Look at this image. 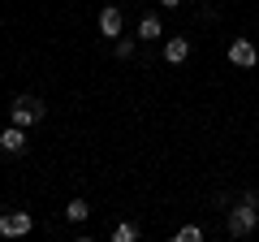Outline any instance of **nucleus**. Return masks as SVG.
<instances>
[{
	"label": "nucleus",
	"mask_w": 259,
	"mask_h": 242,
	"mask_svg": "<svg viewBox=\"0 0 259 242\" xmlns=\"http://www.w3.org/2000/svg\"><path fill=\"white\" fill-rule=\"evenodd\" d=\"M255 225H259V199H242V204H233L229 216H225L229 238H246V233H255Z\"/></svg>",
	"instance_id": "nucleus-1"
},
{
	"label": "nucleus",
	"mask_w": 259,
	"mask_h": 242,
	"mask_svg": "<svg viewBox=\"0 0 259 242\" xmlns=\"http://www.w3.org/2000/svg\"><path fill=\"white\" fill-rule=\"evenodd\" d=\"M44 100H39V95H18V100L9 104V121L13 126H22V130H30V126H39V121H44Z\"/></svg>",
	"instance_id": "nucleus-2"
},
{
	"label": "nucleus",
	"mask_w": 259,
	"mask_h": 242,
	"mask_svg": "<svg viewBox=\"0 0 259 242\" xmlns=\"http://www.w3.org/2000/svg\"><path fill=\"white\" fill-rule=\"evenodd\" d=\"M0 233L5 238H26V233H35V216L30 212H0Z\"/></svg>",
	"instance_id": "nucleus-3"
},
{
	"label": "nucleus",
	"mask_w": 259,
	"mask_h": 242,
	"mask_svg": "<svg viewBox=\"0 0 259 242\" xmlns=\"http://www.w3.org/2000/svg\"><path fill=\"white\" fill-rule=\"evenodd\" d=\"M229 61L238 69H255L259 65V48L250 44V39H229Z\"/></svg>",
	"instance_id": "nucleus-4"
},
{
	"label": "nucleus",
	"mask_w": 259,
	"mask_h": 242,
	"mask_svg": "<svg viewBox=\"0 0 259 242\" xmlns=\"http://www.w3.org/2000/svg\"><path fill=\"white\" fill-rule=\"evenodd\" d=\"M95 26H100V35H104V39H121V30H125V18H121L117 5H104L100 18H95Z\"/></svg>",
	"instance_id": "nucleus-5"
},
{
	"label": "nucleus",
	"mask_w": 259,
	"mask_h": 242,
	"mask_svg": "<svg viewBox=\"0 0 259 242\" xmlns=\"http://www.w3.org/2000/svg\"><path fill=\"white\" fill-rule=\"evenodd\" d=\"M0 151H5V156H22V151H26V130L9 121V126L0 130Z\"/></svg>",
	"instance_id": "nucleus-6"
},
{
	"label": "nucleus",
	"mask_w": 259,
	"mask_h": 242,
	"mask_svg": "<svg viewBox=\"0 0 259 242\" xmlns=\"http://www.w3.org/2000/svg\"><path fill=\"white\" fill-rule=\"evenodd\" d=\"M190 56V39H164V61L168 65H182Z\"/></svg>",
	"instance_id": "nucleus-7"
},
{
	"label": "nucleus",
	"mask_w": 259,
	"mask_h": 242,
	"mask_svg": "<svg viewBox=\"0 0 259 242\" xmlns=\"http://www.w3.org/2000/svg\"><path fill=\"white\" fill-rule=\"evenodd\" d=\"M160 35H164V22L156 13H143L139 18V39H160Z\"/></svg>",
	"instance_id": "nucleus-8"
},
{
	"label": "nucleus",
	"mask_w": 259,
	"mask_h": 242,
	"mask_svg": "<svg viewBox=\"0 0 259 242\" xmlns=\"http://www.w3.org/2000/svg\"><path fill=\"white\" fill-rule=\"evenodd\" d=\"M87 216H91V208H87V199H69V204H65V221H74V225H82Z\"/></svg>",
	"instance_id": "nucleus-9"
},
{
	"label": "nucleus",
	"mask_w": 259,
	"mask_h": 242,
	"mask_svg": "<svg viewBox=\"0 0 259 242\" xmlns=\"http://www.w3.org/2000/svg\"><path fill=\"white\" fill-rule=\"evenodd\" d=\"M112 242H139V225H130V221L112 225Z\"/></svg>",
	"instance_id": "nucleus-10"
},
{
	"label": "nucleus",
	"mask_w": 259,
	"mask_h": 242,
	"mask_svg": "<svg viewBox=\"0 0 259 242\" xmlns=\"http://www.w3.org/2000/svg\"><path fill=\"white\" fill-rule=\"evenodd\" d=\"M173 238H177V242H203V229H199V225H182Z\"/></svg>",
	"instance_id": "nucleus-11"
},
{
	"label": "nucleus",
	"mask_w": 259,
	"mask_h": 242,
	"mask_svg": "<svg viewBox=\"0 0 259 242\" xmlns=\"http://www.w3.org/2000/svg\"><path fill=\"white\" fill-rule=\"evenodd\" d=\"M112 52H117L121 61H130V56H134V39H117V44H112Z\"/></svg>",
	"instance_id": "nucleus-12"
},
{
	"label": "nucleus",
	"mask_w": 259,
	"mask_h": 242,
	"mask_svg": "<svg viewBox=\"0 0 259 242\" xmlns=\"http://www.w3.org/2000/svg\"><path fill=\"white\" fill-rule=\"evenodd\" d=\"M160 5H168V9H182V0H160Z\"/></svg>",
	"instance_id": "nucleus-13"
}]
</instances>
